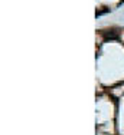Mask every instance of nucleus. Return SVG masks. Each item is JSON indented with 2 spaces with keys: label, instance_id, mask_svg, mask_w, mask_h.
Listing matches in <instances>:
<instances>
[{
  "label": "nucleus",
  "instance_id": "f257e3e1",
  "mask_svg": "<svg viewBox=\"0 0 124 135\" xmlns=\"http://www.w3.org/2000/svg\"><path fill=\"white\" fill-rule=\"evenodd\" d=\"M104 39L105 40H111V39H118V34L114 33V30H110L108 33H104Z\"/></svg>",
  "mask_w": 124,
  "mask_h": 135
}]
</instances>
